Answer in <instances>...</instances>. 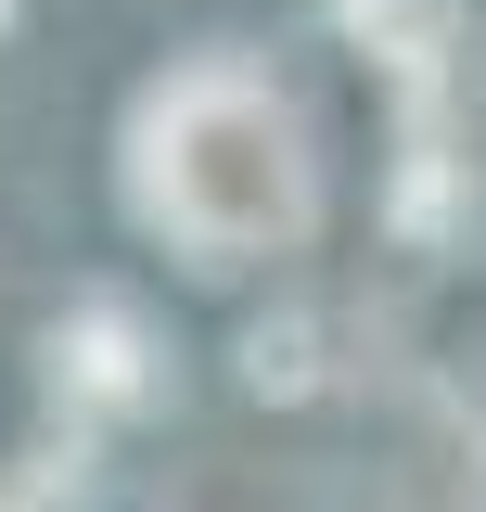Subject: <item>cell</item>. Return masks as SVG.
Instances as JSON below:
<instances>
[{
    "label": "cell",
    "instance_id": "obj_1",
    "mask_svg": "<svg viewBox=\"0 0 486 512\" xmlns=\"http://www.w3.org/2000/svg\"><path fill=\"white\" fill-rule=\"evenodd\" d=\"M128 192H141V218H154L192 269H231V256L295 244L307 205H320V180H307V154H295V116L269 103V77L243 52L180 64V77L141 103V128H128Z\"/></svg>",
    "mask_w": 486,
    "mask_h": 512
},
{
    "label": "cell",
    "instance_id": "obj_3",
    "mask_svg": "<svg viewBox=\"0 0 486 512\" xmlns=\"http://www.w3.org/2000/svg\"><path fill=\"white\" fill-rule=\"evenodd\" d=\"M346 26H359V39L397 64V77H435L448 26H461V0H346Z\"/></svg>",
    "mask_w": 486,
    "mask_h": 512
},
{
    "label": "cell",
    "instance_id": "obj_5",
    "mask_svg": "<svg viewBox=\"0 0 486 512\" xmlns=\"http://www.w3.org/2000/svg\"><path fill=\"white\" fill-rule=\"evenodd\" d=\"M474 64H486V52H474Z\"/></svg>",
    "mask_w": 486,
    "mask_h": 512
},
{
    "label": "cell",
    "instance_id": "obj_2",
    "mask_svg": "<svg viewBox=\"0 0 486 512\" xmlns=\"http://www.w3.org/2000/svg\"><path fill=\"white\" fill-rule=\"evenodd\" d=\"M52 359H64V384H77V397H141V333H128L116 308H90V320H64L52 333Z\"/></svg>",
    "mask_w": 486,
    "mask_h": 512
},
{
    "label": "cell",
    "instance_id": "obj_4",
    "mask_svg": "<svg viewBox=\"0 0 486 512\" xmlns=\"http://www.w3.org/2000/svg\"><path fill=\"white\" fill-rule=\"evenodd\" d=\"M243 384H256V397H307V384H320V320L307 308L256 320V333H243Z\"/></svg>",
    "mask_w": 486,
    "mask_h": 512
}]
</instances>
